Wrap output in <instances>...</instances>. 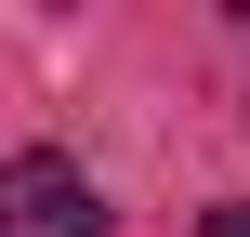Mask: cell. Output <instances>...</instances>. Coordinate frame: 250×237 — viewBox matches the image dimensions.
<instances>
[{
  "label": "cell",
  "instance_id": "obj_1",
  "mask_svg": "<svg viewBox=\"0 0 250 237\" xmlns=\"http://www.w3.org/2000/svg\"><path fill=\"white\" fill-rule=\"evenodd\" d=\"M0 237H105L92 172L53 158V145H13V158H0Z\"/></svg>",
  "mask_w": 250,
  "mask_h": 237
},
{
  "label": "cell",
  "instance_id": "obj_2",
  "mask_svg": "<svg viewBox=\"0 0 250 237\" xmlns=\"http://www.w3.org/2000/svg\"><path fill=\"white\" fill-rule=\"evenodd\" d=\"M198 237H250V198H211V211H198Z\"/></svg>",
  "mask_w": 250,
  "mask_h": 237
}]
</instances>
